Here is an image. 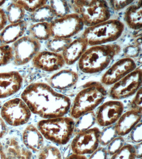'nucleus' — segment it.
I'll use <instances>...</instances> for the list:
<instances>
[{"mask_svg":"<svg viewBox=\"0 0 142 159\" xmlns=\"http://www.w3.org/2000/svg\"><path fill=\"white\" fill-rule=\"evenodd\" d=\"M23 144L26 147L34 152L41 151L44 145V139L37 127L29 125L25 129L22 135Z\"/></svg>","mask_w":142,"mask_h":159,"instance_id":"nucleus-20","label":"nucleus"},{"mask_svg":"<svg viewBox=\"0 0 142 159\" xmlns=\"http://www.w3.org/2000/svg\"><path fill=\"white\" fill-rule=\"evenodd\" d=\"M7 155L13 159H33L31 150L20 145L17 138L8 139L4 147Z\"/></svg>","mask_w":142,"mask_h":159,"instance_id":"nucleus-22","label":"nucleus"},{"mask_svg":"<svg viewBox=\"0 0 142 159\" xmlns=\"http://www.w3.org/2000/svg\"><path fill=\"white\" fill-rule=\"evenodd\" d=\"M136 68V63L133 58H121L107 70L102 76L100 83L104 86L112 85Z\"/></svg>","mask_w":142,"mask_h":159,"instance_id":"nucleus-13","label":"nucleus"},{"mask_svg":"<svg viewBox=\"0 0 142 159\" xmlns=\"http://www.w3.org/2000/svg\"><path fill=\"white\" fill-rule=\"evenodd\" d=\"M23 81L17 71L0 73V99L8 98L19 91Z\"/></svg>","mask_w":142,"mask_h":159,"instance_id":"nucleus-15","label":"nucleus"},{"mask_svg":"<svg viewBox=\"0 0 142 159\" xmlns=\"http://www.w3.org/2000/svg\"><path fill=\"white\" fill-rule=\"evenodd\" d=\"M135 43L136 45L140 46L141 45L142 40H141V36H140L138 37L137 39H135Z\"/></svg>","mask_w":142,"mask_h":159,"instance_id":"nucleus-45","label":"nucleus"},{"mask_svg":"<svg viewBox=\"0 0 142 159\" xmlns=\"http://www.w3.org/2000/svg\"><path fill=\"white\" fill-rule=\"evenodd\" d=\"M95 122V113L94 111L86 113L75 121L74 135L91 129Z\"/></svg>","mask_w":142,"mask_h":159,"instance_id":"nucleus-25","label":"nucleus"},{"mask_svg":"<svg viewBox=\"0 0 142 159\" xmlns=\"http://www.w3.org/2000/svg\"><path fill=\"white\" fill-rule=\"evenodd\" d=\"M49 5L57 18L64 17L70 12L69 4L67 1L52 0L50 1Z\"/></svg>","mask_w":142,"mask_h":159,"instance_id":"nucleus-27","label":"nucleus"},{"mask_svg":"<svg viewBox=\"0 0 142 159\" xmlns=\"http://www.w3.org/2000/svg\"><path fill=\"white\" fill-rule=\"evenodd\" d=\"M88 46L86 40L82 37L72 41L62 52L65 64L72 65L79 61Z\"/></svg>","mask_w":142,"mask_h":159,"instance_id":"nucleus-18","label":"nucleus"},{"mask_svg":"<svg viewBox=\"0 0 142 159\" xmlns=\"http://www.w3.org/2000/svg\"><path fill=\"white\" fill-rule=\"evenodd\" d=\"M120 51V46L114 43L91 46L78 61V68L86 74L100 73L108 67Z\"/></svg>","mask_w":142,"mask_h":159,"instance_id":"nucleus-3","label":"nucleus"},{"mask_svg":"<svg viewBox=\"0 0 142 159\" xmlns=\"http://www.w3.org/2000/svg\"><path fill=\"white\" fill-rule=\"evenodd\" d=\"M125 25L118 19H109L95 25L87 27L82 37L88 42V46L100 45L114 42L124 32Z\"/></svg>","mask_w":142,"mask_h":159,"instance_id":"nucleus-5","label":"nucleus"},{"mask_svg":"<svg viewBox=\"0 0 142 159\" xmlns=\"http://www.w3.org/2000/svg\"><path fill=\"white\" fill-rule=\"evenodd\" d=\"M70 2L74 13L80 16L84 25L88 27L110 19V9L106 1L76 0Z\"/></svg>","mask_w":142,"mask_h":159,"instance_id":"nucleus-6","label":"nucleus"},{"mask_svg":"<svg viewBox=\"0 0 142 159\" xmlns=\"http://www.w3.org/2000/svg\"><path fill=\"white\" fill-rule=\"evenodd\" d=\"M75 120L71 117L44 119L38 122L37 129L46 139L59 145H65L74 134Z\"/></svg>","mask_w":142,"mask_h":159,"instance_id":"nucleus-4","label":"nucleus"},{"mask_svg":"<svg viewBox=\"0 0 142 159\" xmlns=\"http://www.w3.org/2000/svg\"><path fill=\"white\" fill-rule=\"evenodd\" d=\"M66 159H88L85 155H77V154L73 153L70 155Z\"/></svg>","mask_w":142,"mask_h":159,"instance_id":"nucleus-44","label":"nucleus"},{"mask_svg":"<svg viewBox=\"0 0 142 159\" xmlns=\"http://www.w3.org/2000/svg\"><path fill=\"white\" fill-rule=\"evenodd\" d=\"M15 2L21 5L25 11L32 13L40 7L47 4V1H16Z\"/></svg>","mask_w":142,"mask_h":159,"instance_id":"nucleus-32","label":"nucleus"},{"mask_svg":"<svg viewBox=\"0 0 142 159\" xmlns=\"http://www.w3.org/2000/svg\"><path fill=\"white\" fill-rule=\"evenodd\" d=\"M72 41L71 39L53 38L47 42V47L50 52L60 53L63 52Z\"/></svg>","mask_w":142,"mask_h":159,"instance_id":"nucleus-28","label":"nucleus"},{"mask_svg":"<svg viewBox=\"0 0 142 159\" xmlns=\"http://www.w3.org/2000/svg\"><path fill=\"white\" fill-rule=\"evenodd\" d=\"M33 66L44 71H55L63 68L65 64L62 54L50 51L38 52L32 60Z\"/></svg>","mask_w":142,"mask_h":159,"instance_id":"nucleus-14","label":"nucleus"},{"mask_svg":"<svg viewBox=\"0 0 142 159\" xmlns=\"http://www.w3.org/2000/svg\"><path fill=\"white\" fill-rule=\"evenodd\" d=\"M79 79L78 73L72 70H62L48 80V84L53 89L65 90L75 85Z\"/></svg>","mask_w":142,"mask_h":159,"instance_id":"nucleus-17","label":"nucleus"},{"mask_svg":"<svg viewBox=\"0 0 142 159\" xmlns=\"http://www.w3.org/2000/svg\"><path fill=\"white\" fill-rule=\"evenodd\" d=\"M5 13L7 20L11 24H13L23 20L26 11L21 5L13 1L7 7Z\"/></svg>","mask_w":142,"mask_h":159,"instance_id":"nucleus-26","label":"nucleus"},{"mask_svg":"<svg viewBox=\"0 0 142 159\" xmlns=\"http://www.w3.org/2000/svg\"><path fill=\"white\" fill-rule=\"evenodd\" d=\"M37 159H62V157L58 148L48 145L42 149Z\"/></svg>","mask_w":142,"mask_h":159,"instance_id":"nucleus-31","label":"nucleus"},{"mask_svg":"<svg viewBox=\"0 0 142 159\" xmlns=\"http://www.w3.org/2000/svg\"><path fill=\"white\" fill-rule=\"evenodd\" d=\"M124 105L119 100H111L98 107L95 113L96 122L102 127L114 125L123 114Z\"/></svg>","mask_w":142,"mask_h":159,"instance_id":"nucleus-12","label":"nucleus"},{"mask_svg":"<svg viewBox=\"0 0 142 159\" xmlns=\"http://www.w3.org/2000/svg\"><path fill=\"white\" fill-rule=\"evenodd\" d=\"M0 159H13L10 157L5 150L4 146L0 143Z\"/></svg>","mask_w":142,"mask_h":159,"instance_id":"nucleus-42","label":"nucleus"},{"mask_svg":"<svg viewBox=\"0 0 142 159\" xmlns=\"http://www.w3.org/2000/svg\"><path fill=\"white\" fill-rule=\"evenodd\" d=\"M91 155L88 159H107L108 154L105 148L98 147Z\"/></svg>","mask_w":142,"mask_h":159,"instance_id":"nucleus-39","label":"nucleus"},{"mask_svg":"<svg viewBox=\"0 0 142 159\" xmlns=\"http://www.w3.org/2000/svg\"><path fill=\"white\" fill-rule=\"evenodd\" d=\"M7 131V127L5 121L0 117V139L6 135Z\"/></svg>","mask_w":142,"mask_h":159,"instance_id":"nucleus-41","label":"nucleus"},{"mask_svg":"<svg viewBox=\"0 0 142 159\" xmlns=\"http://www.w3.org/2000/svg\"><path fill=\"white\" fill-rule=\"evenodd\" d=\"M125 139L122 136H117L109 143L107 147L108 155L112 156L119 151L125 144Z\"/></svg>","mask_w":142,"mask_h":159,"instance_id":"nucleus-34","label":"nucleus"},{"mask_svg":"<svg viewBox=\"0 0 142 159\" xmlns=\"http://www.w3.org/2000/svg\"><path fill=\"white\" fill-rule=\"evenodd\" d=\"M6 2V1H0V7L3 6Z\"/></svg>","mask_w":142,"mask_h":159,"instance_id":"nucleus-46","label":"nucleus"},{"mask_svg":"<svg viewBox=\"0 0 142 159\" xmlns=\"http://www.w3.org/2000/svg\"><path fill=\"white\" fill-rule=\"evenodd\" d=\"M142 114L141 112L132 109L123 113L114 124L117 135L123 137L129 134L132 129L141 121Z\"/></svg>","mask_w":142,"mask_h":159,"instance_id":"nucleus-16","label":"nucleus"},{"mask_svg":"<svg viewBox=\"0 0 142 159\" xmlns=\"http://www.w3.org/2000/svg\"><path fill=\"white\" fill-rule=\"evenodd\" d=\"M100 131L93 127L76 135L71 144L73 153L85 155L94 152L99 147Z\"/></svg>","mask_w":142,"mask_h":159,"instance_id":"nucleus-11","label":"nucleus"},{"mask_svg":"<svg viewBox=\"0 0 142 159\" xmlns=\"http://www.w3.org/2000/svg\"><path fill=\"white\" fill-rule=\"evenodd\" d=\"M108 92L100 82L89 81L82 86L71 104V117L76 119L99 106L108 95Z\"/></svg>","mask_w":142,"mask_h":159,"instance_id":"nucleus-2","label":"nucleus"},{"mask_svg":"<svg viewBox=\"0 0 142 159\" xmlns=\"http://www.w3.org/2000/svg\"><path fill=\"white\" fill-rule=\"evenodd\" d=\"M142 121H141L128 134H129V139L131 141L137 144L142 142Z\"/></svg>","mask_w":142,"mask_h":159,"instance_id":"nucleus-36","label":"nucleus"},{"mask_svg":"<svg viewBox=\"0 0 142 159\" xmlns=\"http://www.w3.org/2000/svg\"><path fill=\"white\" fill-rule=\"evenodd\" d=\"M117 136H118L116 133L114 124L105 127L100 131L99 143L102 146H106Z\"/></svg>","mask_w":142,"mask_h":159,"instance_id":"nucleus-29","label":"nucleus"},{"mask_svg":"<svg viewBox=\"0 0 142 159\" xmlns=\"http://www.w3.org/2000/svg\"><path fill=\"white\" fill-rule=\"evenodd\" d=\"M135 147L131 144H125L116 153L112 155L110 159H135Z\"/></svg>","mask_w":142,"mask_h":159,"instance_id":"nucleus-30","label":"nucleus"},{"mask_svg":"<svg viewBox=\"0 0 142 159\" xmlns=\"http://www.w3.org/2000/svg\"><path fill=\"white\" fill-rule=\"evenodd\" d=\"M50 25L53 38L71 39L81 32L85 26L80 16L74 12L53 20Z\"/></svg>","mask_w":142,"mask_h":159,"instance_id":"nucleus-9","label":"nucleus"},{"mask_svg":"<svg viewBox=\"0 0 142 159\" xmlns=\"http://www.w3.org/2000/svg\"><path fill=\"white\" fill-rule=\"evenodd\" d=\"M135 147V149L136 158L141 159L142 157V142L137 144Z\"/></svg>","mask_w":142,"mask_h":159,"instance_id":"nucleus-43","label":"nucleus"},{"mask_svg":"<svg viewBox=\"0 0 142 159\" xmlns=\"http://www.w3.org/2000/svg\"><path fill=\"white\" fill-rule=\"evenodd\" d=\"M142 84V69L140 66L113 84L108 95L114 100L126 99L135 94L141 88Z\"/></svg>","mask_w":142,"mask_h":159,"instance_id":"nucleus-7","label":"nucleus"},{"mask_svg":"<svg viewBox=\"0 0 142 159\" xmlns=\"http://www.w3.org/2000/svg\"><path fill=\"white\" fill-rule=\"evenodd\" d=\"M140 52V47L135 44L127 46L124 49V55L127 58H133L137 57Z\"/></svg>","mask_w":142,"mask_h":159,"instance_id":"nucleus-38","label":"nucleus"},{"mask_svg":"<svg viewBox=\"0 0 142 159\" xmlns=\"http://www.w3.org/2000/svg\"><path fill=\"white\" fill-rule=\"evenodd\" d=\"M28 33L30 36L38 41L49 39L51 37L50 23L38 22L32 25L28 29Z\"/></svg>","mask_w":142,"mask_h":159,"instance_id":"nucleus-23","label":"nucleus"},{"mask_svg":"<svg viewBox=\"0 0 142 159\" xmlns=\"http://www.w3.org/2000/svg\"><path fill=\"white\" fill-rule=\"evenodd\" d=\"M55 17L51 7L49 5L44 6L37 9L30 16V20L34 23L50 22Z\"/></svg>","mask_w":142,"mask_h":159,"instance_id":"nucleus-24","label":"nucleus"},{"mask_svg":"<svg viewBox=\"0 0 142 159\" xmlns=\"http://www.w3.org/2000/svg\"><path fill=\"white\" fill-rule=\"evenodd\" d=\"M1 117L12 126L27 124L30 119L32 112L23 99L15 98L6 102L1 108Z\"/></svg>","mask_w":142,"mask_h":159,"instance_id":"nucleus-8","label":"nucleus"},{"mask_svg":"<svg viewBox=\"0 0 142 159\" xmlns=\"http://www.w3.org/2000/svg\"><path fill=\"white\" fill-rule=\"evenodd\" d=\"M133 2L126 10L124 20L126 24L130 28L138 30H142V2L140 0L135 3Z\"/></svg>","mask_w":142,"mask_h":159,"instance_id":"nucleus-21","label":"nucleus"},{"mask_svg":"<svg viewBox=\"0 0 142 159\" xmlns=\"http://www.w3.org/2000/svg\"><path fill=\"white\" fill-rule=\"evenodd\" d=\"M7 21L5 12L2 9L0 8V32L6 27Z\"/></svg>","mask_w":142,"mask_h":159,"instance_id":"nucleus-40","label":"nucleus"},{"mask_svg":"<svg viewBox=\"0 0 142 159\" xmlns=\"http://www.w3.org/2000/svg\"><path fill=\"white\" fill-rule=\"evenodd\" d=\"M28 25L27 21L22 20L6 26L0 32V45L14 43L22 37L27 30Z\"/></svg>","mask_w":142,"mask_h":159,"instance_id":"nucleus-19","label":"nucleus"},{"mask_svg":"<svg viewBox=\"0 0 142 159\" xmlns=\"http://www.w3.org/2000/svg\"><path fill=\"white\" fill-rule=\"evenodd\" d=\"M15 65L23 66L33 60L41 48L39 41L30 36H23L13 43L11 47Z\"/></svg>","mask_w":142,"mask_h":159,"instance_id":"nucleus-10","label":"nucleus"},{"mask_svg":"<svg viewBox=\"0 0 142 159\" xmlns=\"http://www.w3.org/2000/svg\"><path fill=\"white\" fill-rule=\"evenodd\" d=\"M31 112L44 119L65 116L71 101L69 97L56 91L47 83H31L21 94Z\"/></svg>","mask_w":142,"mask_h":159,"instance_id":"nucleus-1","label":"nucleus"},{"mask_svg":"<svg viewBox=\"0 0 142 159\" xmlns=\"http://www.w3.org/2000/svg\"><path fill=\"white\" fill-rule=\"evenodd\" d=\"M2 102H1V101H0V108L1 107V106H2Z\"/></svg>","mask_w":142,"mask_h":159,"instance_id":"nucleus-47","label":"nucleus"},{"mask_svg":"<svg viewBox=\"0 0 142 159\" xmlns=\"http://www.w3.org/2000/svg\"><path fill=\"white\" fill-rule=\"evenodd\" d=\"M142 88L135 94V96L129 104L130 109L142 112Z\"/></svg>","mask_w":142,"mask_h":159,"instance_id":"nucleus-35","label":"nucleus"},{"mask_svg":"<svg viewBox=\"0 0 142 159\" xmlns=\"http://www.w3.org/2000/svg\"><path fill=\"white\" fill-rule=\"evenodd\" d=\"M134 2L133 1L126 0V1H109L108 3L109 7L115 11H120L125 7L130 6Z\"/></svg>","mask_w":142,"mask_h":159,"instance_id":"nucleus-37","label":"nucleus"},{"mask_svg":"<svg viewBox=\"0 0 142 159\" xmlns=\"http://www.w3.org/2000/svg\"><path fill=\"white\" fill-rule=\"evenodd\" d=\"M12 59V47L8 45H0V67L7 65Z\"/></svg>","mask_w":142,"mask_h":159,"instance_id":"nucleus-33","label":"nucleus"}]
</instances>
